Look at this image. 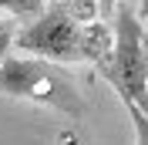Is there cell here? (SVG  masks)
I'll return each instance as SVG.
<instances>
[{"instance_id":"6da1fadb","label":"cell","mask_w":148,"mask_h":145,"mask_svg":"<svg viewBox=\"0 0 148 145\" xmlns=\"http://www.w3.org/2000/svg\"><path fill=\"white\" fill-rule=\"evenodd\" d=\"M98 3H47V14L34 24L17 30L14 47L24 51L27 57L37 61H51V64H81L84 61V27L88 20H94Z\"/></svg>"},{"instance_id":"7a4b0ae2","label":"cell","mask_w":148,"mask_h":145,"mask_svg":"<svg viewBox=\"0 0 148 145\" xmlns=\"http://www.w3.org/2000/svg\"><path fill=\"white\" fill-rule=\"evenodd\" d=\"M0 95L37 101V105L57 108L71 118H81V111H84V98L77 91V84L57 64L37 61V57H27V54H10L0 64Z\"/></svg>"},{"instance_id":"3957f363","label":"cell","mask_w":148,"mask_h":145,"mask_svg":"<svg viewBox=\"0 0 148 145\" xmlns=\"http://www.w3.org/2000/svg\"><path fill=\"white\" fill-rule=\"evenodd\" d=\"M141 37L145 30L135 14V3H114V51L104 64H98V71L118 91L121 101H131L148 115V64Z\"/></svg>"},{"instance_id":"277c9868","label":"cell","mask_w":148,"mask_h":145,"mask_svg":"<svg viewBox=\"0 0 148 145\" xmlns=\"http://www.w3.org/2000/svg\"><path fill=\"white\" fill-rule=\"evenodd\" d=\"M0 7H3V14H10V20H30V24L47 14L44 0H3Z\"/></svg>"},{"instance_id":"5b68a950","label":"cell","mask_w":148,"mask_h":145,"mask_svg":"<svg viewBox=\"0 0 148 145\" xmlns=\"http://www.w3.org/2000/svg\"><path fill=\"white\" fill-rule=\"evenodd\" d=\"M125 108H128V118L135 125V145H148V115L141 108H135L131 101H125Z\"/></svg>"},{"instance_id":"8992f818","label":"cell","mask_w":148,"mask_h":145,"mask_svg":"<svg viewBox=\"0 0 148 145\" xmlns=\"http://www.w3.org/2000/svg\"><path fill=\"white\" fill-rule=\"evenodd\" d=\"M14 41H17V27H14V20H10V17H3V20H0V64L10 57Z\"/></svg>"},{"instance_id":"52a82bcc","label":"cell","mask_w":148,"mask_h":145,"mask_svg":"<svg viewBox=\"0 0 148 145\" xmlns=\"http://www.w3.org/2000/svg\"><path fill=\"white\" fill-rule=\"evenodd\" d=\"M135 14H138V20H145V17H148V0H145V3H138V7H135Z\"/></svg>"},{"instance_id":"ba28073f","label":"cell","mask_w":148,"mask_h":145,"mask_svg":"<svg viewBox=\"0 0 148 145\" xmlns=\"http://www.w3.org/2000/svg\"><path fill=\"white\" fill-rule=\"evenodd\" d=\"M141 47H145V64H148V30H145V37H141Z\"/></svg>"},{"instance_id":"9c48e42d","label":"cell","mask_w":148,"mask_h":145,"mask_svg":"<svg viewBox=\"0 0 148 145\" xmlns=\"http://www.w3.org/2000/svg\"><path fill=\"white\" fill-rule=\"evenodd\" d=\"M0 14H3V7H0ZM0 20H3V17H0Z\"/></svg>"}]
</instances>
